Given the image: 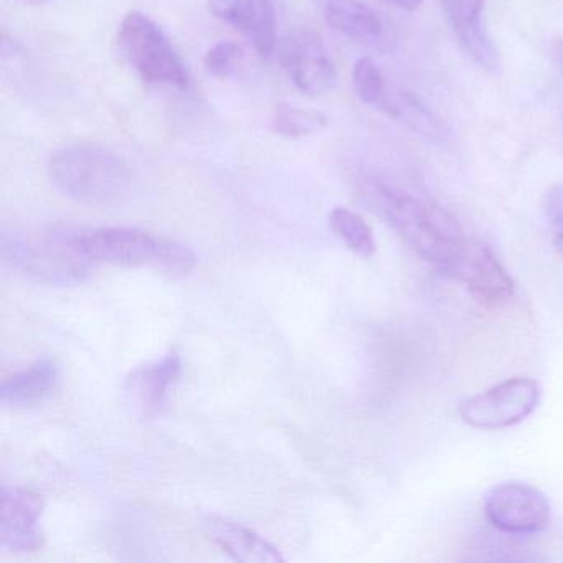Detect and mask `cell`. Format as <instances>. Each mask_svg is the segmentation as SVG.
Here are the masks:
<instances>
[{
    "instance_id": "6da1fadb",
    "label": "cell",
    "mask_w": 563,
    "mask_h": 563,
    "mask_svg": "<svg viewBox=\"0 0 563 563\" xmlns=\"http://www.w3.org/2000/svg\"><path fill=\"white\" fill-rule=\"evenodd\" d=\"M362 197L413 252L434 265L450 263L467 240L456 217L431 200L397 192L375 180L362 187Z\"/></svg>"
},
{
    "instance_id": "7a4b0ae2",
    "label": "cell",
    "mask_w": 563,
    "mask_h": 563,
    "mask_svg": "<svg viewBox=\"0 0 563 563\" xmlns=\"http://www.w3.org/2000/svg\"><path fill=\"white\" fill-rule=\"evenodd\" d=\"M52 184L65 197L87 206L120 202L131 187V170L113 151L95 144H71L52 154Z\"/></svg>"
},
{
    "instance_id": "3957f363",
    "label": "cell",
    "mask_w": 563,
    "mask_h": 563,
    "mask_svg": "<svg viewBox=\"0 0 563 563\" xmlns=\"http://www.w3.org/2000/svg\"><path fill=\"white\" fill-rule=\"evenodd\" d=\"M78 246L93 265L146 266L174 279L190 275L197 263L192 250L183 243L126 227L78 232Z\"/></svg>"
},
{
    "instance_id": "277c9868",
    "label": "cell",
    "mask_w": 563,
    "mask_h": 563,
    "mask_svg": "<svg viewBox=\"0 0 563 563\" xmlns=\"http://www.w3.org/2000/svg\"><path fill=\"white\" fill-rule=\"evenodd\" d=\"M2 252L12 268L48 285L81 283L93 266L78 246V232L68 229H52L32 236H4Z\"/></svg>"
},
{
    "instance_id": "5b68a950",
    "label": "cell",
    "mask_w": 563,
    "mask_h": 563,
    "mask_svg": "<svg viewBox=\"0 0 563 563\" xmlns=\"http://www.w3.org/2000/svg\"><path fill=\"white\" fill-rule=\"evenodd\" d=\"M118 44L128 64L147 84L186 88L189 74L169 38L143 12L133 11L121 21Z\"/></svg>"
},
{
    "instance_id": "8992f818",
    "label": "cell",
    "mask_w": 563,
    "mask_h": 563,
    "mask_svg": "<svg viewBox=\"0 0 563 563\" xmlns=\"http://www.w3.org/2000/svg\"><path fill=\"white\" fill-rule=\"evenodd\" d=\"M540 401L539 382L514 377L500 382L484 394L461 401V420L479 430H503L514 427L533 413Z\"/></svg>"
},
{
    "instance_id": "52a82bcc",
    "label": "cell",
    "mask_w": 563,
    "mask_h": 563,
    "mask_svg": "<svg viewBox=\"0 0 563 563\" xmlns=\"http://www.w3.org/2000/svg\"><path fill=\"white\" fill-rule=\"evenodd\" d=\"M484 512L496 529L516 536L542 532L549 527L550 503L545 494L526 483H504L484 499Z\"/></svg>"
},
{
    "instance_id": "ba28073f",
    "label": "cell",
    "mask_w": 563,
    "mask_h": 563,
    "mask_svg": "<svg viewBox=\"0 0 563 563\" xmlns=\"http://www.w3.org/2000/svg\"><path fill=\"white\" fill-rule=\"evenodd\" d=\"M451 278L463 283L474 298L484 305L499 306L514 296L512 276L483 243L466 240L457 255L441 266Z\"/></svg>"
},
{
    "instance_id": "9c48e42d",
    "label": "cell",
    "mask_w": 563,
    "mask_h": 563,
    "mask_svg": "<svg viewBox=\"0 0 563 563\" xmlns=\"http://www.w3.org/2000/svg\"><path fill=\"white\" fill-rule=\"evenodd\" d=\"M278 60L295 87L308 97H321L334 88L338 75L321 38L299 34L276 45ZM275 51V52H276Z\"/></svg>"
},
{
    "instance_id": "30bf717a",
    "label": "cell",
    "mask_w": 563,
    "mask_h": 563,
    "mask_svg": "<svg viewBox=\"0 0 563 563\" xmlns=\"http://www.w3.org/2000/svg\"><path fill=\"white\" fill-rule=\"evenodd\" d=\"M44 503L38 494L22 487H4L0 503V549L34 552L44 542L41 522Z\"/></svg>"
},
{
    "instance_id": "8fae6325",
    "label": "cell",
    "mask_w": 563,
    "mask_h": 563,
    "mask_svg": "<svg viewBox=\"0 0 563 563\" xmlns=\"http://www.w3.org/2000/svg\"><path fill=\"white\" fill-rule=\"evenodd\" d=\"M217 21L239 31L263 57L275 54L276 12L272 0H209Z\"/></svg>"
},
{
    "instance_id": "7c38bea8",
    "label": "cell",
    "mask_w": 563,
    "mask_h": 563,
    "mask_svg": "<svg viewBox=\"0 0 563 563\" xmlns=\"http://www.w3.org/2000/svg\"><path fill=\"white\" fill-rule=\"evenodd\" d=\"M183 371V358L170 352L163 361L136 368L124 384V401L140 420H151L163 410L170 387Z\"/></svg>"
},
{
    "instance_id": "4fadbf2b",
    "label": "cell",
    "mask_w": 563,
    "mask_h": 563,
    "mask_svg": "<svg viewBox=\"0 0 563 563\" xmlns=\"http://www.w3.org/2000/svg\"><path fill=\"white\" fill-rule=\"evenodd\" d=\"M206 536L223 553L240 563L285 562L279 550L242 523L219 516H207L202 522Z\"/></svg>"
},
{
    "instance_id": "5bb4252c",
    "label": "cell",
    "mask_w": 563,
    "mask_h": 563,
    "mask_svg": "<svg viewBox=\"0 0 563 563\" xmlns=\"http://www.w3.org/2000/svg\"><path fill=\"white\" fill-rule=\"evenodd\" d=\"M324 19L329 27L361 44H384L385 31L377 12L361 0H328Z\"/></svg>"
},
{
    "instance_id": "9a60e30c",
    "label": "cell",
    "mask_w": 563,
    "mask_h": 563,
    "mask_svg": "<svg viewBox=\"0 0 563 563\" xmlns=\"http://www.w3.org/2000/svg\"><path fill=\"white\" fill-rule=\"evenodd\" d=\"M57 380V365L44 358L12 375L0 385V400L9 407H32L42 404L55 390Z\"/></svg>"
},
{
    "instance_id": "2e32d148",
    "label": "cell",
    "mask_w": 563,
    "mask_h": 563,
    "mask_svg": "<svg viewBox=\"0 0 563 563\" xmlns=\"http://www.w3.org/2000/svg\"><path fill=\"white\" fill-rule=\"evenodd\" d=\"M382 113L394 120L404 121L415 133L433 143H444L450 136L443 121L430 108L424 107L420 98L408 91H390Z\"/></svg>"
},
{
    "instance_id": "e0dca14e",
    "label": "cell",
    "mask_w": 563,
    "mask_h": 563,
    "mask_svg": "<svg viewBox=\"0 0 563 563\" xmlns=\"http://www.w3.org/2000/svg\"><path fill=\"white\" fill-rule=\"evenodd\" d=\"M329 225H331L332 232L345 243V246L357 255L368 258L377 250L371 227L358 213L352 212L345 207H335L329 216Z\"/></svg>"
},
{
    "instance_id": "ac0fdd59",
    "label": "cell",
    "mask_w": 563,
    "mask_h": 563,
    "mask_svg": "<svg viewBox=\"0 0 563 563\" xmlns=\"http://www.w3.org/2000/svg\"><path fill=\"white\" fill-rule=\"evenodd\" d=\"M325 126H328V118L319 111L301 110L289 104H278L273 111V133L289 140L311 136L324 130Z\"/></svg>"
},
{
    "instance_id": "d6986e66",
    "label": "cell",
    "mask_w": 563,
    "mask_h": 563,
    "mask_svg": "<svg viewBox=\"0 0 563 563\" xmlns=\"http://www.w3.org/2000/svg\"><path fill=\"white\" fill-rule=\"evenodd\" d=\"M352 87L362 103L384 110L390 90L385 84L384 75L371 57L358 58L355 62L352 68Z\"/></svg>"
},
{
    "instance_id": "ffe728a7",
    "label": "cell",
    "mask_w": 563,
    "mask_h": 563,
    "mask_svg": "<svg viewBox=\"0 0 563 563\" xmlns=\"http://www.w3.org/2000/svg\"><path fill=\"white\" fill-rule=\"evenodd\" d=\"M440 2L454 34L483 27L481 15H483L486 0H440Z\"/></svg>"
},
{
    "instance_id": "44dd1931",
    "label": "cell",
    "mask_w": 563,
    "mask_h": 563,
    "mask_svg": "<svg viewBox=\"0 0 563 563\" xmlns=\"http://www.w3.org/2000/svg\"><path fill=\"white\" fill-rule=\"evenodd\" d=\"M242 58V48L233 42H217L203 58L206 70L212 77L227 78L236 70V64Z\"/></svg>"
},
{
    "instance_id": "7402d4cb",
    "label": "cell",
    "mask_w": 563,
    "mask_h": 563,
    "mask_svg": "<svg viewBox=\"0 0 563 563\" xmlns=\"http://www.w3.org/2000/svg\"><path fill=\"white\" fill-rule=\"evenodd\" d=\"M543 216L552 225L563 230V184L547 190L542 200Z\"/></svg>"
},
{
    "instance_id": "603a6c76",
    "label": "cell",
    "mask_w": 563,
    "mask_h": 563,
    "mask_svg": "<svg viewBox=\"0 0 563 563\" xmlns=\"http://www.w3.org/2000/svg\"><path fill=\"white\" fill-rule=\"evenodd\" d=\"M395 8L401 9V11L415 12L421 8L423 0H388Z\"/></svg>"
},
{
    "instance_id": "cb8c5ba5",
    "label": "cell",
    "mask_w": 563,
    "mask_h": 563,
    "mask_svg": "<svg viewBox=\"0 0 563 563\" xmlns=\"http://www.w3.org/2000/svg\"><path fill=\"white\" fill-rule=\"evenodd\" d=\"M553 243H555L556 252H559L560 255L563 256V232L556 235L555 242Z\"/></svg>"
},
{
    "instance_id": "d4e9b609",
    "label": "cell",
    "mask_w": 563,
    "mask_h": 563,
    "mask_svg": "<svg viewBox=\"0 0 563 563\" xmlns=\"http://www.w3.org/2000/svg\"><path fill=\"white\" fill-rule=\"evenodd\" d=\"M22 2H25L27 5H35V8H37V5L48 4L51 0H22Z\"/></svg>"
}]
</instances>
